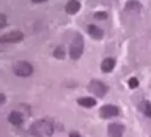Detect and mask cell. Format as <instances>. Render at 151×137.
<instances>
[{
	"mask_svg": "<svg viewBox=\"0 0 151 137\" xmlns=\"http://www.w3.org/2000/svg\"><path fill=\"white\" fill-rule=\"evenodd\" d=\"M30 132L33 137H47V136H52L54 126L47 118H44V120H38L33 123L30 126Z\"/></svg>",
	"mask_w": 151,
	"mask_h": 137,
	"instance_id": "1",
	"label": "cell"
},
{
	"mask_svg": "<svg viewBox=\"0 0 151 137\" xmlns=\"http://www.w3.org/2000/svg\"><path fill=\"white\" fill-rule=\"evenodd\" d=\"M13 71H14V74H16V76H19V77H28V76L33 73V66L28 63V61L22 60V61L14 63Z\"/></svg>",
	"mask_w": 151,
	"mask_h": 137,
	"instance_id": "2",
	"label": "cell"
},
{
	"mask_svg": "<svg viewBox=\"0 0 151 137\" xmlns=\"http://www.w3.org/2000/svg\"><path fill=\"white\" fill-rule=\"evenodd\" d=\"M82 52H83V38L80 35H76V38L73 40V43H71L69 54L76 60V58H79V57L82 55Z\"/></svg>",
	"mask_w": 151,
	"mask_h": 137,
	"instance_id": "3",
	"label": "cell"
},
{
	"mask_svg": "<svg viewBox=\"0 0 151 137\" xmlns=\"http://www.w3.org/2000/svg\"><path fill=\"white\" fill-rule=\"evenodd\" d=\"M24 40V33L19 32V30H14V32H8L5 35L0 36V43L3 44H8V43H19Z\"/></svg>",
	"mask_w": 151,
	"mask_h": 137,
	"instance_id": "4",
	"label": "cell"
},
{
	"mask_svg": "<svg viewBox=\"0 0 151 137\" xmlns=\"http://www.w3.org/2000/svg\"><path fill=\"white\" fill-rule=\"evenodd\" d=\"M88 92L101 98V96H104V94L107 93V87L102 82H99V80H91L90 85H88Z\"/></svg>",
	"mask_w": 151,
	"mask_h": 137,
	"instance_id": "5",
	"label": "cell"
},
{
	"mask_svg": "<svg viewBox=\"0 0 151 137\" xmlns=\"http://www.w3.org/2000/svg\"><path fill=\"white\" fill-rule=\"evenodd\" d=\"M118 115V107L112 106V104H106V106L101 107V117L102 118H112Z\"/></svg>",
	"mask_w": 151,
	"mask_h": 137,
	"instance_id": "6",
	"label": "cell"
},
{
	"mask_svg": "<svg viewBox=\"0 0 151 137\" xmlns=\"http://www.w3.org/2000/svg\"><path fill=\"white\" fill-rule=\"evenodd\" d=\"M109 137H121L123 132H124V128L123 125H118V123H112L109 125Z\"/></svg>",
	"mask_w": 151,
	"mask_h": 137,
	"instance_id": "7",
	"label": "cell"
},
{
	"mask_svg": "<svg viewBox=\"0 0 151 137\" xmlns=\"http://www.w3.org/2000/svg\"><path fill=\"white\" fill-rule=\"evenodd\" d=\"M8 120H9V123H11V125H14V126H19V125H22L24 117H22V113H19L17 110H14V112L9 113Z\"/></svg>",
	"mask_w": 151,
	"mask_h": 137,
	"instance_id": "8",
	"label": "cell"
},
{
	"mask_svg": "<svg viewBox=\"0 0 151 137\" xmlns=\"http://www.w3.org/2000/svg\"><path fill=\"white\" fill-rule=\"evenodd\" d=\"M80 9V3L77 0H69L68 3H66V13L68 14H76Z\"/></svg>",
	"mask_w": 151,
	"mask_h": 137,
	"instance_id": "9",
	"label": "cell"
},
{
	"mask_svg": "<svg viewBox=\"0 0 151 137\" xmlns=\"http://www.w3.org/2000/svg\"><path fill=\"white\" fill-rule=\"evenodd\" d=\"M101 68H102L104 73H110V71L115 68V60H113V58H104Z\"/></svg>",
	"mask_w": 151,
	"mask_h": 137,
	"instance_id": "10",
	"label": "cell"
},
{
	"mask_svg": "<svg viewBox=\"0 0 151 137\" xmlns=\"http://www.w3.org/2000/svg\"><path fill=\"white\" fill-rule=\"evenodd\" d=\"M88 33L94 38V40H101L102 35H104L102 30L99 27H96V25H88Z\"/></svg>",
	"mask_w": 151,
	"mask_h": 137,
	"instance_id": "11",
	"label": "cell"
},
{
	"mask_svg": "<svg viewBox=\"0 0 151 137\" xmlns=\"http://www.w3.org/2000/svg\"><path fill=\"white\" fill-rule=\"evenodd\" d=\"M77 102H79L82 107H93L94 104H96V99L87 96V98H79V101H77Z\"/></svg>",
	"mask_w": 151,
	"mask_h": 137,
	"instance_id": "12",
	"label": "cell"
},
{
	"mask_svg": "<svg viewBox=\"0 0 151 137\" xmlns=\"http://www.w3.org/2000/svg\"><path fill=\"white\" fill-rule=\"evenodd\" d=\"M140 110L143 112L148 118H151V102L150 101H142L140 102Z\"/></svg>",
	"mask_w": 151,
	"mask_h": 137,
	"instance_id": "13",
	"label": "cell"
},
{
	"mask_svg": "<svg viewBox=\"0 0 151 137\" xmlns=\"http://www.w3.org/2000/svg\"><path fill=\"white\" fill-rule=\"evenodd\" d=\"M54 55L57 57V58H63V57H65V50H63V47H57V49L54 50Z\"/></svg>",
	"mask_w": 151,
	"mask_h": 137,
	"instance_id": "14",
	"label": "cell"
},
{
	"mask_svg": "<svg viewBox=\"0 0 151 137\" xmlns=\"http://www.w3.org/2000/svg\"><path fill=\"white\" fill-rule=\"evenodd\" d=\"M129 87L131 88H137V87H139V80H137L135 77H131L129 79Z\"/></svg>",
	"mask_w": 151,
	"mask_h": 137,
	"instance_id": "15",
	"label": "cell"
},
{
	"mask_svg": "<svg viewBox=\"0 0 151 137\" xmlns=\"http://www.w3.org/2000/svg\"><path fill=\"white\" fill-rule=\"evenodd\" d=\"M94 17H96V19H107V13H104V11L94 13Z\"/></svg>",
	"mask_w": 151,
	"mask_h": 137,
	"instance_id": "16",
	"label": "cell"
},
{
	"mask_svg": "<svg viewBox=\"0 0 151 137\" xmlns=\"http://www.w3.org/2000/svg\"><path fill=\"white\" fill-rule=\"evenodd\" d=\"M127 8H135V9H140V3H137V2H129V3H127Z\"/></svg>",
	"mask_w": 151,
	"mask_h": 137,
	"instance_id": "17",
	"label": "cell"
},
{
	"mask_svg": "<svg viewBox=\"0 0 151 137\" xmlns=\"http://www.w3.org/2000/svg\"><path fill=\"white\" fill-rule=\"evenodd\" d=\"M6 25V16H5V14H2V16H0V27H5Z\"/></svg>",
	"mask_w": 151,
	"mask_h": 137,
	"instance_id": "18",
	"label": "cell"
},
{
	"mask_svg": "<svg viewBox=\"0 0 151 137\" xmlns=\"http://www.w3.org/2000/svg\"><path fill=\"white\" fill-rule=\"evenodd\" d=\"M69 137H82L79 134V132H76V131H73V132H69Z\"/></svg>",
	"mask_w": 151,
	"mask_h": 137,
	"instance_id": "19",
	"label": "cell"
},
{
	"mask_svg": "<svg viewBox=\"0 0 151 137\" xmlns=\"http://www.w3.org/2000/svg\"><path fill=\"white\" fill-rule=\"evenodd\" d=\"M33 3H42V2H46V0H32Z\"/></svg>",
	"mask_w": 151,
	"mask_h": 137,
	"instance_id": "20",
	"label": "cell"
}]
</instances>
